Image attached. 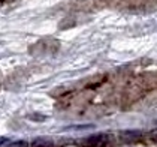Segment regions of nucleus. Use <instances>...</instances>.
<instances>
[{"instance_id":"obj_3","label":"nucleus","mask_w":157,"mask_h":147,"mask_svg":"<svg viewBox=\"0 0 157 147\" xmlns=\"http://www.w3.org/2000/svg\"><path fill=\"white\" fill-rule=\"evenodd\" d=\"M6 147H29V144L25 141H13V143H9Z\"/></svg>"},{"instance_id":"obj_1","label":"nucleus","mask_w":157,"mask_h":147,"mask_svg":"<svg viewBox=\"0 0 157 147\" xmlns=\"http://www.w3.org/2000/svg\"><path fill=\"white\" fill-rule=\"evenodd\" d=\"M115 137L112 134H94L79 141L81 147H109L114 144Z\"/></svg>"},{"instance_id":"obj_4","label":"nucleus","mask_w":157,"mask_h":147,"mask_svg":"<svg viewBox=\"0 0 157 147\" xmlns=\"http://www.w3.org/2000/svg\"><path fill=\"white\" fill-rule=\"evenodd\" d=\"M147 135H148V138H151V140H154V141H157V129H154V131H151V132H147Z\"/></svg>"},{"instance_id":"obj_2","label":"nucleus","mask_w":157,"mask_h":147,"mask_svg":"<svg viewBox=\"0 0 157 147\" xmlns=\"http://www.w3.org/2000/svg\"><path fill=\"white\" fill-rule=\"evenodd\" d=\"M57 146L59 144L54 140H49V138H36L32 143V147H57Z\"/></svg>"}]
</instances>
